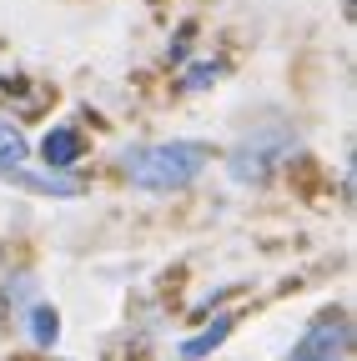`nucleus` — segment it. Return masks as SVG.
Segmentation results:
<instances>
[{
	"mask_svg": "<svg viewBox=\"0 0 357 361\" xmlns=\"http://www.w3.org/2000/svg\"><path fill=\"white\" fill-rule=\"evenodd\" d=\"M206 146L201 141H161V146H131L121 156V171L136 180L141 191H182L201 176L206 166Z\"/></svg>",
	"mask_w": 357,
	"mask_h": 361,
	"instance_id": "1",
	"label": "nucleus"
},
{
	"mask_svg": "<svg viewBox=\"0 0 357 361\" xmlns=\"http://www.w3.org/2000/svg\"><path fill=\"white\" fill-rule=\"evenodd\" d=\"M292 146L297 141L287 130H257L227 156V171H232V180H242V186H262V180L272 176V166L292 156Z\"/></svg>",
	"mask_w": 357,
	"mask_h": 361,
	"instance_id": "2",
	"label": "nucleus"
},
{
	"mask_svg": "<svg viewBox=\"0 0 357 361\" xmlns=\"http://www.w3.org/2000/svg\"><path fill=\"white\" fill-rule=\"evenodd\" d=\"M347 346H352V322H347L342 311H322L317 322L297 336V346L282 361H342Z\"/></svg>",
	"mask_w": 357,
	"mask_h": 361,
	"instance_id": "3",
	"label": "nucleus"
},
{
	"mask_svg": "<svg viewBox=\"0 0 357 361\" xmlns=\"http://www.w3.org/2000/svg\"><path fill=\"white\" fill-rule=\"evenodd\" d=\"M81 156H86V135L76 126H51L46 135H40V161H46V171L66 176Z\"/></svg>",
	"mask_w": 357,
	"mask_h": 361,
	"instance_id": "4",
	"label": "nucleus"
},
{
	"mask_svg": "<svg viewBox=\"0 0 357 361\" xmlns=\"http://www.w3.org/2000/svg\"><path fill=\"white\" fill-rule=\"evenodd\" d=\"M0 176L6 180H16V186H25V191H35V196H81L86 186L76 176H56V171H25V166H0Z\"/></svg>",
	"mask_w": 357,
	"mask_h": 361,
	"instance_id": "5",
	"label": "nucleus"
},
{
	"mask_svg": "<svg viewBox=\"0 0 357 361\" xmlns=\"http://www.w3.org/2000/svg\"><path fill=\"white\" fill-rule=\"evenodd\" d=\"M21 316H25V326H30V341H35L40 351H51V346L61 341V316H56V306H46V301H30Z\"/></svg>",
	"mask_w": 357,
	"mask_h": 361,
	"instance_id": "6",
	"label": "nucleus"
},
{
	"mask_svg": "<svg viewBox=\"0 0 357 361\" xmlns=\"http://www.w3.org/2000/svg\"><path fill=\"white\" fill-rule=\"evenodd\" d=\"M227 331H232V316H221V322H211L201 336H192V341H182V361H201V356H211L221 341H227Z\"/></svg>",
	"mask_w": 357,
	"mask_h": 361,
	"instance_id": "7",
	"label": "nucleus"
},
{
	"mask_svg": "<svg viewBox=\"0 0 357 361\" xmlns=\"http://www.w3.org/2000/svg\"><path fill=\"white\" fill-rule=\"evenodd\" d=\"M30 156V146H25V135H21V126H11V121H0V166H21Z\"/></svg>",
	"mask_w": 357,
	"mask_h": 361,
	"instance_id": "8",
	"label": "nucleus"
},
{
	"mask_svg": "<svg viewBox=\"0 0 357 361\" xmlns=\"http://www.w3.org/2000/svg\"><path fill=\"white\" fill-rule=\"evenodd\" d=\"M216 75H221V61H197V66H187L182 85H187V90H206Z\"/></svg>",
	"mask_w": 357,
	"mask_h": 361,
	"instance_id": "9",
	"label": "nucleus"
},
{
	"mask_svg": "<svg viewBox=\"0 0 357 361\" xmlns=\"http://www.w3.org/2000/svg\"><path fill=\"white\" fill-rule=\"evenodd\" d=\"M30 291H35V281H30V276H16V281H6V286H0V296H6V301H16V306H21V301L30 306Z\"/></svg>",
	"mask_w": 357,
	"mask_h": 361,
	"instance_id": "10",
	"label": "nucleus"
}]
</instances>
